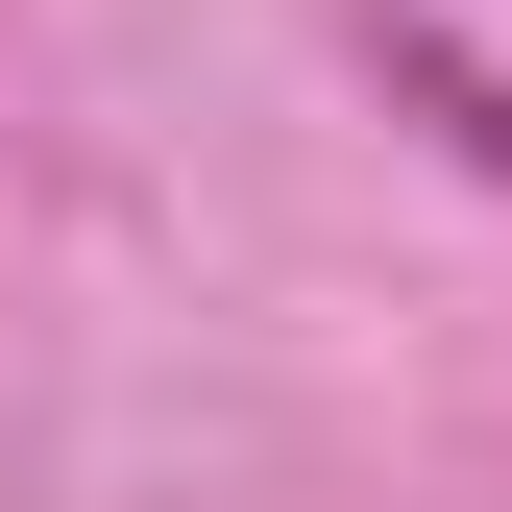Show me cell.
I'll return each instance as SVG.
<instances>
[{"label":"cell","instance_id":"obj_1","mask_svg":"<svg viewBox=\"0 0 512 512\" xmlns=\"http://www.w3.org/2000/svg\"><path fill=\"white\" fill-rule=\"evenodd\" d=\"M366 74H391V122H439V147H464L488 196H512V74H488L464 25H415V0H391V25H366Z\"/></svg>","mask_w":512,"mask_h":512}]
</instances>
